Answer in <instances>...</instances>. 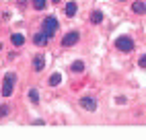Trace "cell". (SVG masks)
Instances as JSON below:
<instances>
[{"label": "cell", "mask_w": 146, "mask_h": 140, "mask_svg": "<svg viewBox=\"0 0 146 140\" xmlns=\"http://www.w3.org/2000/svg\"><path fill=\"white\" fill-rule=\"evenodd\" d=\"M56 31H58V19L56 17H47L45 21H43V33L47 37H52Z\"/></svg>", "instance_id": "obj_3"}, {"label": "cell", "mask_w": 146, "mask_h": 140, "mask_svg": "<svg viewBox=\"0 0 146 140\" xmlns=\"http://www.w3.org/2000/svg\"><path fill=\"white\" fill-rule=\"evenodd\" d=\"M115 47H117L119 52L128 54V52H132V49H134V41H132V39H130L128 35H121V37L115 39Z\"/></svg>", "instance_id": "obj_1"}, {"label": "cell", "mask_w": 146, "mask_h": 140, "mask_svg": "<svg viewBox=\"0 0 146 140\" xmlns=\"http://www.w3.org/2000/svg\"><path fill=\"white\" fill-rule=\"evenodd\" d=\"M70 70H72V72H82V70H84V62H80V60H76V62H72Z\"/></svg>", "instance_id": "obj_11"}, {"label": "cell", "mask_w": 146, "mask_h": 140, "mask_svg": "<svg viewBox=\"0 0 146 140\" xmlns=\"http://www.w3.org/2000/svg\"><path fill=\"white\" fill-rule=\"evenodd\" d=\"M11 41H13V45L19 47V45L25 43V35H21V33H13V35H11Z\"/></svg>", "instance_id": "obj_7"}, {"label": "cell", "mask_w": 146, "mask_h": 140, "mask_svg": "<svg viewBox=\"0 0 146 140\" xmlns=\"http://www.w3.org/2000/svg\"><path fill=\"white\" fill-rule=\"evenodd\" d=\"M54 2H60V0H54Z\"/></svg>", "instance_id": "obj_18"}, {"label": "cell", "mask_w": 146, "mask_h": 140, "mask_svg": "<svg viewBox=\"0 0 146 140\" xmlns=\"http://www.w3.org/2000/svg\"><path fill=\"white\" fill-rule=\"evenodd\" d=\"M0 49H2V43H0Z\"/></svg>", "instance_id": "obj_19"}, {"label": "cell", "mask_w": 146, "mask_h": 140, "mask_svg": "<svg viewBox=\"0 0 146 140\" xmlns=\"http://www.w3.org/2000/svg\"><path fill=\"white\" fill-rule=\"evenodd\" d=\"M78 39H80V33L78 31H68L64 37H62V45L64 47H70L74 43H78Z\"/></svg>", "instance_id": "obj_4"}, {"label": "cell", "mask_w": 146, "mask_h": 140, "mask_svg": "<svg viewBox=\"0 0 146 140\" xmlns=\"http://www.w3.org/2000/svg\"><path fill=\"white\" fill-rule=\"evenodd\" d=\"M47 39H50V37H47L45 33H37V35L33 37V41H35V45H45Z\"/></svg>", "instance_id": "obj_8"}, {"label": "cell", "mask_w": 146, "mask_h": 140, "mask_svg": "<svg viewBox=\"0 0 146 140\" xmlns=\"http://www.w3.org/2000/svg\"><path fill=\"white\" fill-rule=\"evenodd\" d=\"M91 21H93L95 25H99V23L103 21V13H101V11H95V13L91 15Z\"/></svg>", "instance_id": "obj_12"}, {"label": "cell", "mask_w": 146, "mask_h": 140, "mask_svg": "<svg viewBox=\"0 0 146 140\" xmlns=\"http://www.w3.org/2000/svg\"><path fill=\"white\" fill-rule=\"evenodd\" d=\"M76 11H78L76 2H68V4H66V15H68V17H74V15H76Z\"/></svg>", "instance_id": "obj_10"}, {"label": "cell", "mask_w": 146, "mask_h": 140, "mask_svg": "<svg viewBox=\"0 0 146 140\" xmlns=\"http://www.w3.org/2000/svg\"><path fill=\"white\" fill-rule=\"evenodd\" d=\"M43 66H45L43 56H35V58H33V70H35V72H41Z\"/></svg>", "instance_id": "obj_6"}, {"label": "cell", "mask_w": 146, "mask_h": 140, "mask_svg": "<svg viewBox=\"0 0 146 140\" xmlns=\"http://www.w3.org/2000/svg\"><path fill=\"white\" fill-rule=\"evenodd\" d=\"M15 81H17V76H15L13 72L4 76V85H2V97H11V95H13V89H15Z\"/></svg>", "instance_id": "obj_2"}, {"label": "cell", "mask_w": 146, "mask_h": 140, "mask_svg": "<svg viewBox=\"0 0 146 140\" xmlns=\"http://www.w3.org/2000/svg\"><path fill=\"white\" fill-rule=\"evenodd\" d=\"M45 6H47L45 0H33V8H35V11H43Z\"/></svg>", "instance_id": "obj_15"}, {"label": "cell", "mask_w": 146, "mask_h": 140, "mask_svg": "<svg viewBox=\"0 0 146 140\" xmlns=\"http://www.w3.org/2000/svg\"><path fill=\"white\" fill-rule=\"evenodd\" d=\"M132 11H134L136 15H144V13H146V4H144V2H140V0H138V2H134Z\"/></svg>", "instance_id": "obj_9"}, {"label": "cell", "mask_w": 146, "mask_h": 140, "mask_svg": "<svg viewBox=\"0 0 146 140\" xmlns=\"http://www.w3.org/2000/svg\"><path fill=\"white\" fill-rule=\"evenodd\" d=\"M119 2H123V0H119Z\"/></svg>", "instance_id": "obj_20"}, {"label": "cell", "mask_w": 146, "mask_h": 140, "mask_svg": "<svg viewBox=\"0 0 146 140\" xmlns=\"http://www.w3.org/2000/svg\"><path fill=\"white\" fill-rule=\"evenodd\" d=\"M6 113H8V107L2 105V107H0V115H6Z\"/></svg>", "instance_id": "obj_17"}, {"label": "cell", "mask_w": 146, "mask_h": 140, "mask_svg": "<svg viewBox=\"0 0 146 140\" xmlns=\"http://www.w3.org/2000/svg\"><path fill=\"white\" fill-rule=\"evenodd\" d=\"M80 105L86 109V111H95V109H97V101L93 97H82L80 99Z\"/></svg>", "instance_id": "obj_5"}, {"label": "cell", "mask_w": 146, "mask_h": 140, "mask_svg": "<svg viewBox=\"0 0 146 140\" xmlns=\"http://www.w3.org/2000/svg\"><path fill=\"white\" fill-rule=\"evenodd\" d=\"M138 66H140V68H146V54H142V56H140V62H138Z\"/></svg>", "instance_id": "obj_16"}, {"label": "cell", "mask_w": 146, "mask_h": 140, "mask_svg": "<svg viewBox=\"0 0 146 140\" xmlns=\"http://www.w3.org/2000/svg\"><path fill=\"white\" fill-rule=\"evenodd\" d=\"M60 83H62V76L58 74V72H54V74L50 76V85H52V87H58Z\"/></svg>", "instance_id": "obj_13"}, {"label": "cell", "mask_w": 146, "mask_h": 140, "mask_svg": "<svg viewBox=\"0 0 146 140\" xmlns=\"http://www.w3.org/2000/svg\"><path fill=\"white\" fill-rule=\"evenodd\" d=\"M29 99H31V103H39V93H37V89H31V91H29Z\"/></svg>", "instance_id": "obj_14"}]
</instances>
